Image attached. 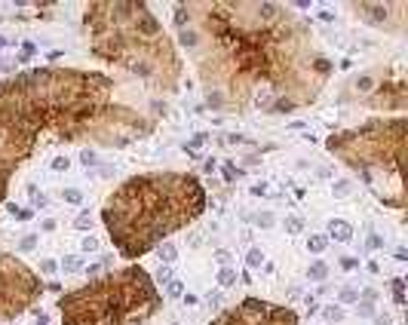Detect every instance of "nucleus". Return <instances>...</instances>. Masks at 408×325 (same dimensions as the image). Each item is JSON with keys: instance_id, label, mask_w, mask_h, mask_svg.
I'll list each match as a JSON object with an SVG mask.
<instances>
[{"instance_id": "33", "label": "nucleus", "mask_w": 408, "mask_h": 325, "mask_svg": "<svg viewBox=\"0 0 408 325\" xmlns=\"http://www.w3.org/2000/svg\"><path fill=\"white\" fill-rule=\"evenodd\" d=\"M101 267L104 264H89L86 267V276H89V279H98V276H101Z\"/></svg>"}, {"instance_id": "22", "label": "nucleus", "mask_w": 408, "mask_h": 325, "mask_svg": "<svg viewBox=\"0 0 408 325\" xmlns=\"http://www.w3.org/2000/svg\"><path fill=\"white\" fill-rule=\"evenodd\" d=\"M402 288H405V282L402 279H393V301H396V304H405V292H402Z\"/></svg>"}, {"instance_id": "19", "label": "nucleus", "mask_w": 408, "mask_h": 325, "mask_svg": "<svg viewBox=\"0 0 408 325\" xmlns=\"http://www.w3.org/2000/svg\"><path fill=\"white\" fill-rule=\"evenodd\" d=\"M337 301H341V307H344V304H356V301H359V292H356V288H341Z\"/></svg>"}, {"instance_id": "17", "label": "nucleus", "mask_w": 408, "mask_h": 325, "mask_svg": "<svg viewBox=\"0 0 408 325\" xmlns=\"http://www.w3.org/2000/svg\"><path fill=\"white\" fill-rule=\"evenodd\" d=\"M34 52H37V46H34L31 40H25V43H22V52L16 55V62H19V65H25V62L31 59V55H34Z\"/></svg>"}, {"instance_id": "1", "label": "nucleus", "mask_w": 408, "mask_h": 325, "mask_svg": "<svg viewBox=\"0 0 408 325\" xmlns=\"http://www.w3.org/2000/svg\"><path fill=\"white\" fill-rule=\"evenodd\" d=\"M172 25L215 111L286 114L313 104L332 77L310 25L286 3L188 0L172 6Z\"/></svg>"}, {"instance_id": "39", "label": "nucleus", "mask_w": 408, "mask_h": 325, "mask_svg": "<svg viewBox=\"0 0 408 325\" xmlns=\"http://www.w3.org/2000/svg\"><path fill=\"white\" fill-rule=\"evenodd\" d=\"M34 322H37V325H46V322H49V316H46L43 310H37V313H34Z\"/></svg>"}, {"instance_id": "16", "label": "nucleus", "mask_w": 408, "mask_h": 325, "mask_svg": "<svg viewBox=\"0 0 408 325\" xmlns=\"http://www.w3.org/2000/svg\"><path fill=\"white\" fill-rule=\"evenodd\" d=\"M246 264L252 267V270H258V267L264 264V252H261V249H249V255H246Z\"/></svg>"}, {"instance_id": "2", "label": "nucleus", "mask_w": 408, "mask_h": 325, "mask_svg": "<svg viewBox=\"0 0 408 325\" xmlns=\"http://www.w3.org/2000/svg\"><path fill=\"white\" fill-rule=\"evenodd\" d=\"M117 80L80 68H34L0 80V203L13 175L46 144L92 141L126 147L157 120L114 98Z\"/></svg>"}, {"instance_id": "30", "label": "nucleus", "mask_w": 408, "mask_h": 325, "mask_svg": "<svg viewBox=\"0 0 408 325\" xmlns=\"http://www.w3.org/2000/svg\"><path fill=\"white\" fill-rule=\"evenodd\" d=\"M55 270H58V264H55L52 258H43V261H40V273H55Z\"/></svg>"}, {"instance_id": "37", "label": "nucleus", "mask_w": 408, "mask_h": 325, "mask_svg": "<svg viewBox=\"0 0 408 325\" xmlns=\"http://www.w3.org/2000/svg\"><path fill=\"white\" fill-rule=\"evenodd\" d=\"M160 282H172V270H169V267H160Z\"/></svg>"}, {"instance_id": "29", "label": "nucleus", "mask_w": 408, "mask_h": 325, "mask_svg": "<svg viewBox=\"0 0 408 325\" xmlns=\"http://www.w3.org/2000/svg\"><path fill=\"white\" fill-rule=\"evenodd\" d=\"M34 246H37V236H34V233H28L25 239H22V242H19V249H22V252H31Z\"/></svg>"}, {"instance_id": "25", "label": "nucleus", "mask_w": 408, "mask_h": 325, "mask_svg": "<svg viewBox=\"0 0 408 325\" xmlns=\"http://www.w3.org/2000/svg\"><path fill=\"white\" fill-rule=\"evenodd\" d=\"M62 267H65L68 273H74V270H80V258H77V255H65V258H62Z\"/></svg>"}, {"instance_id": "38", "label": "nucleus", "mask_w": 408, "mask_h": 325, "mask_svg": "<svg viewBox=\"0 0 408 325\" xmlns=\"http://www.w3.org/2000/svg\"><path fill=\"white\" fill-rule=\"evenodd\" d=\"M255 221H258L261 227H270V224H273V215H258V218H255Z\"/></svg>"}, {"instance_id": "42", "label": "nucleus", "mask_w": 408, "mask_h": 325, "mask_svg": "<svg viewBox=\"0 0 408 325\" xmlns=\"http://www.w3.org/2000/svg\"><path fill=\"white\" fill-rule=\"evenodd\" d=\"M375 325H390V319H387V316H378V319H375Z\"/></svg>"}, {"instance_id": "6", "label": "nucleus", "mask_w": 408, "mask_h": 325, "mask_svg": "<svg viewBox=\"0 0 408 325\" xmlns=\"http://www.w3.org/2000/svg\"><path fill=\"white\" fill-rule=\"evenodd\" d=\"M405 126L408 120L399 114L390 120H368L356 129L335 132L325 141V150L332 157H337L347 169L359 172L371 193L393 209H405Z\"/></svg>"}, {"instance_id": "5", "label": "nucleus", "mask_w": 408, "mask_h": 325, "mask_svg": "<svg viewBox=\"0 0 408 325\" xmlns=\"http://www.w3.org/2000/svg\"><path fill=\"white\" fill-rule=\"evenodd\" d=\"M62 325H147L163 295L144 267H123L58 298Z\"/></svg>"}, {"instance_id": "32", "label": "nucleus", "mask_w": 408, "mask_h": 325, "mask_svg": "<svg viewBox=\"0 0 408 325\" xmlns=\"http://www.w3.org/2000/svg\"><path fill=\"white\" fill-rule=\"evenodd\" d=\"M224 178L227 181H233V178H240V169L233 166V162H224Z\"/></svg>"}, {"instance_id": "3", "label": "nucleus", "mask_w": 408, "mask_h": 325, "mask_svg": "<svg viewBox=\"0 0 408 325\" xmlns=\"http://www.w3.org/2000/svg\"><path fill=\"white\" fill-rule=\"evenodd\" d=\"M206 212V187L188 172H142L117 187L101 209V224L126 261L154 252Z\"/></svg>"}, {"instance_id": "27", "label": "nucleus", "mask_w": 408, "mask_h": 325, "mask_svg": "<svg viewBox=\"0 0 408 325\" xmlns=\"http://www.w3.org/2000/svg\"><path fill=\"white\" fill-rule=\"evenodd\" d=\"M80 252H98V239L96 236H86L83 242H80Z\"/></svg>"}, {"instance_id": "26", "label": "nucleus", "mask_w": 408, "mask_h": 325, "mask_svg": "<svg viewBox=\"0 0 408 325\" xmlns=\"http://www.w3.org/2000/svg\"><path fill=\"white\" fill-rule=\"evenodd\" d=\"M74 227H77V230H89V227H92V218H89V212H80V215L74 218Z\"/></svg>"}, {"instance_id": "10", "label": "nucleus", "mask_w": 408, "mask_h": 325, "mask_svg": "<svg viewBox=\"0 0 408 325\" xmlns=\"http://www.w3.org/2000/svg\"><path fill=\"white\" fill-rule=\"evenodd\" d=\"M329 239L350 242V239H353V224H347L344 218H332V221H329Z\"/></svg>"}, {"instance_id": "12", "label": "nucleus", "mask_w": 408, "mask_h": 325, "mask_svg": "<svg viewBox=\"0 0 408 325\" xmlns=\"http://www.w3.org/2000/svg\"><path fill=\"white\" fill-rule=\"evenodd\" d=\"M215 279H218L221 288H230V285H237V282H240V276H237V270H233V267H218Z\"/></svg>"}, {"instance_id": "34", "label": "nucleus", "mask_w": 408, "mask_h": 325, "mask_svg": "<svg viewBox=\"0 0 408 325\" xmlns=\"http://www.w3.org/2000/svg\"><path fill=\"white\" fill-rule=\"evenodd\" d=\"M203 144H206V132H200V135H193V138H191V150H200Z\"/></svg>"}, {"instance_id": "35", "label": "nucleus", "mask_w": 408, "mask_h": 325, "mask_svg": "<svg viewBox=\"0 0 408 325\" xmlns=\"http://www.w3.org/2000/svg\"><path fill=\"white\" fill-rule=\"evenodd\" d=\"M368 249H384V239L378 233H368Z\"/></svg>"}, {"instance_id": "4", "label": "nucleus", "mask_w": 408, "mask_h": 325, "mask_svg": "<svg viewBox=\"0 0 408 325\" xmlns=\"http://www.w3.org/2000/svg\"><path fill=\"white\" fill-rule=\"evenodd\" d=\"M83 22L92 55L129 71L154 92H163V95L178 92L184 71L178 49L147 3H138V0L89 3Z\"/></svg>"}, {"instance_id": "20", "label": "nucleus", "mask_w": 408, "mask_h": 325, "mask_svg": "<svg viewBox=\"0 0 408 325\" xmlns=\"http://www.w3.org/2000/svg\"><path fill=\"white\" fill-rule=\"evenodd\" d=\"M62 196H65V203H71V206H83V193H80L77 187H68Z\"/></svg>"}, {"instance_id": "31", "label": "nucleus", "mask_w": 408, "mask_h": 325, "mask_svg": "<svg viewBox=\"0 0 408 325\" xmlns=\"http://www.w3.org/2000/svg\"><path fill=\"white\" fill-rule=\"evenodd\" d=\"M68 166H71V160H68V157H55V160H52V169H55V172H65Z\"/></svg>"}, {"instance_id": "18", "label": "nucleus", "mask_w": 408, "mask_h": 325, "mask_svg": "<svg viewBox=\"0 0 408 325\" xmlns=\"http://www.w3.org/2000/svg\"><path fill=\"white\" fill-rule=\"evenodd\" d=\"M356 313H359V316H375V301L359 298V301H356Z\"/></svg>"}, {"instance_id": "36", "label": "nucleus", "mask_w": 408, "mask_h": 325, "mask_svg": "<svg viewBox=\"0 0 408 325\" xmlns=\"http://www.w3.org/2000/svg\"><path fill=\"white\" fill-rule=\"evenodd\" d=\"M341 267H344V270H356L359 261H356V258H341Z\"/></svg>"}, {"instance_id": "21", "label": "nucleus", "mask_w": 408, "mask_h": 325, "mask_svg": "<svg viewBox=\"0 0 408 325\" xmlns=\"http://www.w3.org/2000/svg\"><path fill=\"white\" fill-rule=\"evenodd\" d=\"M335 196H350V190H353V181H347V178H341V181H335Z\"/></svg>"}, {"instance_id": "23", "label": "nucleus", "mask_w": 408, "mask_h": 325, "mask_svg": "<svg viewBox=\"0 0 408 325\" xmlns=\"http://www.w3.org/2000/svg\"><path fill=\"white\" fill-rule=\"evenodd\" d=\"M80 162H83V166H96L98 154H96V150H89V147H83V150H80Z\"/></svg>"}, {"instance_id": "40", "label": "nucleus", "mask_w": 408, "mask_h": 325, "mask_svg": "<svg viewBox=\"0 0 408 325\" xmlns=\"http://www.w3.org/2000/svg\"><path fill=\"white\" fill-rule=\"evenodd\" d=\"M215 261L218 264H230V255L227 252H215Z\"/></svg>"}, {"instance_id": "15", "label": "nucleus", "mask_w": 408, "mask_h": 325, "mask_svg": "<svg viewBox=\"0 0 408 325\" xmlns=\"http://www.w3.org/2000/svg\"><path fill=\"white\" fill-rule=\"evenodd\" d=\"M322 319L329 322V325H332V322H341V319H344V307H341V304H329V307H322Z\"/></svg>"}, {"instance_id": "7", "label": "nucleus", "mask_w": 408, "mask_h": 325, "mask_svg": "<svg viewBox=\"0 0 408 325\" xmlns=\"http://www.w3.org/2000/svg\"><path fill=\"white\" fill-rule=\"evenodd\" d=\"M43 295L40 276L16 255L0 252V322L16 319Z\"/></svg>"}, {"instance_id": "8", "label": "nucleus", "mask_w": 408, "mask_h": 325, "mask_svg": "<svg viewBox=\"0 0 408 325\" xmlns=\"http://www.w3.org/2000/svg\"><path fill=\"white\" fill-rule=\"evenodd\" d=\"M209 325H298V313L261 298H242L240 304L221 310Z\"/></svg>"}, {"instance_id": "11", "label": "nucleus", "mask_w": 408, "mask_h": 325, "mask_svg": "<svg viewBox=\"0 0 408 325\" xmlns=\"http://www.w3.org/2000/svg\"><path fill=\"white\" fill-rule=\"evenodd\" d=\"M154 252L160 255V261H163V264H166V267H169V264H175V261H178V246H175V242H160V246H157Z\"/></svg>"}, {"instance_id": "41", "label": "nucleus", "mask_w": 408, "mask_h": 325, "mask_svg": "<svg viewBox=\"0 0 408 325\" xmlns=\"http://www.w3.org/2000/svg\"><path fill=\"white\" fill-rule=\"evenodd\" d=\"M264 190H267V184H264V181H261V184H255V187H252V193H255V196H261Z\"/></svg>"}, {"instance_id": "43", "label": "nucleus", "mask_w": 408, "mask_h": 325, "mask_svg": "<svg viewBox=\"0 0 408 325\" xmlns=\"http://www.w3.org/2000/svg\"><path fill=\"white\" fill-rule=\"evenodd\" d=\"M3 46H6V40H3V37H0V49H3Z\"/></svg>"}, {"instance_id": "28", "label": "nucleus", "mask_w": 408, "mask_h": 325, "mask_svg": "<svg viewBox=\"0 0 408 325\" xmlns=\"http://www.w3.org/2000/svg\"><path fill=\"white\" fill-rule=\"evenodd\" d=\"M181 292H184L181 282H169V285H166V298H181Z\"/></svg>"}, {"instance_id": "14", "label": "nucleus", "mask_w": 408, "mask_h": 325, "mask_svg": "<svg viewBox=\"0 0 408 325\" xmlns=\"http://www.w3.org/2000/svg\"><path fill=\"white\" fill-rule=\"evenodd\" d=\"M307 249H310L313 255L325 252V249H329V236H325V233H313V236L307 239Z\"/></svg>"}, {"instance_id": "24", "label": "nucleus", "mask_w": 408, "mask_h": 325, "mask_svg": "<svg viewBox=\"0 0 408 325\" xmlns=\"http://www.w3.org/2000/svg\"><path fill=\"white\" fill-rule=\"evenodd\" d=\"M286 230H288V233H301V230H304V221L295 218V215H288L286 218Z\"/></svg>"}, {"instance_id": "9", "label": "nucleus", "mask_w": 408, "mask_h": 325, "mask_svg": "<svg viewBox=\"0 0 408 325\" xmlns=\"http://www.w3.org/2000/svg\"><path fill=\"white\" fill-rule=\"evenodd\" d=\"M350 13L359 16L371 28L405 34V16H408L405 0H396V3H350Z\"/></svg>"}, {"instance_id": "13", "label": "nucleus", "mask_w": 408, "mask_h": 325, "mask_svg": "<svg viewBox=\"0 0 408 325\" xmlns=\"http://www.w3.org/2000/svg\"><path fill=\"white\" fill-rule=\"evenodd\" d=\"M325 276H329V264H325V261H313V264L307 267V279H313V282H322Z\"/></svg>"}]
</instances>
